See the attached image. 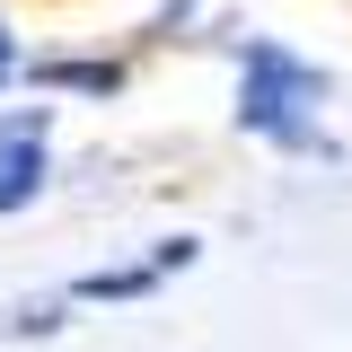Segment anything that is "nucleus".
<instances>
[{"instance_id":"nucleus-1","label":"nucleus","mask_w":352,"mask_h":352,"mask_svg":"<svg viewBox=\"0 0 352 352\" xmlns=\"http://www.w3.org/2000/svg\"><path fill=\"white\" fill-rule=\"evenodd\" d=\"M335 97V80L317 71V62H300L291 44H238V132H256V141H273V150H326L317 141V106Z\"/></svg>"},{"instance_id":"nucleus-2","label":"nucleus","mask_w":352,"mask_h":352,"mask_svg":"<svg viewBox=\"0 0 352 352\" xmlns=\"http://www.w3.org/2000/svg\"><path fill=\"white\" fill-rule=\"evenodd\" d=\"M44 176H53V159H44V141H0V220L27 212L44 194Z\"/></svg>"},{"instance_id":"nucleus-3","label":"nucleus","mask_w":352,"mask_h":352,"mask_svg":"<svg viewBox=\"0 0 352 352\" xmlns=\"http://www.w3.org/2000/svg\"><path fill=\"white\" fill-rule=\"evenodd\" d=\"M36 80L44 88H80V97H115L124 71H115V62H36Z\"/></svg>"},{"instance_id":"nucleus-4","label":"nucleus","mask_w":352,"mask_h":352,"mask_svg":"<svg viewBox=\"0 0 352 352\" xmlns=\"http://www.w3.org/2000/svg\"><path fill=\"white\" fill-rule=\"evenodd\" d=\"M141 291H159L150 264H115V273H80L71 282V300H141Z\"/></svg>"},{"instance_id":"nucleus-5","label":"nucleus","mask_w":352,"mask_h":352,"mask_svg":"<svg viewBox=\"0 0 352 352\" xmlns=\"http://www.w3.org/2000/svg\"><path fill=\"white\" fill-rule=\"evenodd\" d=\"M62 308H71V291H53V300H18L0 326H9V335H53V326H62Z\"/></svg>"},{"instance_id":"nucleus-6","label":"nucleus","mask_w":352,"mask_h":352,"mask_svg":"<svg viewBox=\"0 0 352 352\" xmlns=\"http://www.w3.org/2000/svg\"><path fill=\"white\" fill-rule=\"evenodd\" d=\"M203 256V247H194V238H159V247H150V273H159V282H168V273H185V264Z\"/></svg>"},{"instance_id":"nucleus-7","label":"nucleus","mask_w":352,"mask_h":352,"mask_svg":"<svg viewBox=\"0 0 352 352\" xmlns=\"http://www.w3.org/2000/svg\"><path fill=\"white\" fill-rule=\"evenodd\" d=\"M18 71H27V53H18V36H9V27H0V88L18 80Z\"/></svg>"}]
</instances>
